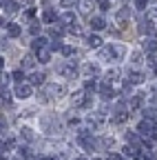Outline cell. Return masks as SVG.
Masks as SVG:
<instances>
[{
    "label": "cell",
    "mask_w": 157,
    "mask_h": 160,
    "mask_svg": "<svg viewBox=\"0 0 157 160\" xmlns=\"http://www.w3.org/2000/svg\"><path fill=\"white\" fill-rule=\"evenodd\" d=\"M100 56L102 58H122L124 56V47L122 45H109V47H104L100 51Z\"/></svg>",
    "instance_id": "1"
},
{
    "label": "cell",
    "mask_w": 157,
    "mask_h": 160,
    "mask_svg": "<svg viewBox=\"0 0 157 160\" xmlns=\"http://www.w3.org/2000/svg\"><path fill=\"white\" fill-rule=\"evenodd\" d=\"M155 125H153V120H142V122H140V127H137V131H140V136H150L153 138V133H155Z\"/></svg>",
    "instance_id": "2"
},
{
    "label": "cell",
    "mask_w": 157,
    "mask_h": 160,
    "mask_svg": "<svg viewBox=\"0 0 157 160\" xmlns=\"http://www.w3.org/2000/svg\"><path fill=\"white\" fill-rule=\"evenodd\" d=\"M91 96H86V93H82V91H77V93H73V105L75 107H89L91 105Z\"/></svg>",
    "instance_id": "3"
},
{
    "label": "cell",
    "mask_w": 157,
    "mask_h": 160,
    "mask_svg": "<svg viewBox=\"0 0 157 160\" xmlns=\"http://www.w3.org/2000/svg\"><path fill=\"white\" fill-rule=\"evenodd\" d=\"M16 96H18V98H22V100L29 98V96H31V85H27V82L18 85V87H16Z\"/></svg>",
    "instance_id": "4"
},
{
    "label": "cell",
    "mask_w": 157,
    "mask_h": 160,
    "mask_svg": "<svg viewBox=\"0 0 157 160\" xmlns=\"http://www.w3.org/2000/svg\"><path fill=\"white\" fill-rule=\"evenodd\" d=\"M44 93L51 96V98H60V93H64V89L60 85H47V91Z\"/></svg>",
    "instance_id": "5"
},
{
    "label": "cell",
    "mask_w": 157,
    "mask_h": 160,
    "mask_svg": "<svg viewBox=\"0 0 157 160\" xmlns=\"http://www.w3.org/2000/svg\"><path fill=\"white\" fill-rule=\"evenodd\" d=\"M7 33H9V38H18V36L22 33V29H20V25L9 22V25H7Z\"/></svg>",
    "instance_id": "6"
},
{
    "label": "cell",
    "mask_w": 157,
    "mask_h": 160,
    "mask_svg": "<svg viewBox=\"0 0 157 160\" xmlns=\"http://www.w3.org/2000/svg\"><path fill=\"white\" fill-rule=\"evenodd\" d=\"M128 82H131V85H140V82H144V73H140V71H131V73H128Z\"/></svg>",
    "instance_id": "7"
},
{
    "label": "cell",
    "mask_w": 157,
    "mask_h": 160,
    "mask_svg": "<svg viewBox=\"0 0 157 160\" xmlns=\"http://www.w3.org/2000/svg\"><path fill=\"white\" fill-rule=\"evenodd\" d=\"M89 22H91V27H93V29H97V31L106 27V22H104V18H100V16H95V18H91Z\"/></svg>",
    "instance_id": "8"
},
{
    "label": "cell",
    "mask_w": 157,
    "mask_h": 160,
    "mask_svg": "<svg viewBox=\"0 0 157 160\" xmlns=\"http://www.w3.org/2000/svg\"><path fill=\"white\" fill-rule=\"evenodd\" d=\"M38 60H40V62H49V60H51V49L49 47L40 49V51H38Z\"/></svg>",
    "instance_id": "9"
},
{
    "label": "cell",
    "mask_w": 157,
    "mask_h": 160,
    "mask_svg": "<svg viewBox=\"0 0 157 160\" xmlns=\"http://www.w3.org/2000/svg\"><path fill=\"white\" fill-rule=\"evenodd\" d=\"M142 102H144V93L133 96V98H131V109H140V107H142Z\"/></svg>",
    "instance_id": "10"
},
{
    "label": "cell",
    "mask_w": 157,
    "mask_h": 160,
    "mask_svg": "<svg viewBox=\"0 0 157 160\" xmlns=\"http://www.w3.org/2000/svg\"><path fill=\"white\" fill-rule=\"evenodd\" d=\"M128 116H131V113H126V111H117V113L113 116V122L122 125V122H126V120H128Z\"/></svg>",
    "instance_id": "11"
},
{
    "label": "cell",
    "mask_w": 157,
    "mask_h": 160,
    "mask_svg": "<svg viewBox=\"0 0 157 160\" xmlns=\"http://www.w3.org/2000/svg\"><path fill=\"white\" fill-rule=\"evenodd\" d=\"M20 136H22L25 140H29V142H31V140H35V133H33L29 127H22V129H20Z\"/></svg>",
    "instance_id": "12"
},
{
    "label": "cell",
    "mask_w": 157,
    "mask_h": 160,
    "mask_svg": "<svg viewBox=\"0 0 157 160\" xmlns=\"http://www.w3.org/2000/svg\"><path fill=\"white\" fill-rule=\"evenodd\" d=\"M60 73H62V76H67V78H75L77 69H75V67H60Z\"/></svg>",
    "instance_id": "13"
},
{
    "label": "cell",
    "mask_w": 157,
    "mask_h": 160,
    "mask_svg": "<svg viewBox=\"0 0 157 160\" xmlns=\"http://www.w3.org/2000/svg\"><path fill=\"white\" fill-rule=\"evenodd\" d=\"M144 49H146V51H150V53H155V51H157V40L148 38L146 42H144Z\"/></svg>",
    "instance_id": "14"
},
{
    "label": "cell",
    "mask_w": 157,
    "mask_h": 160,
    "mask_svg": "<svg viewBox=\"0 0 157 160\" xmlns=\"http://www.w3.org/2000/svg\"><path fill=\"white\" fill-rule=\"evenodd\" d=\"M44 78H47L44 73H38V71H35V73L31 76V85H44Z\"/></svg>",
    "instance_id": "15"
},
{
    "label": "cell",
    "mask_w": 157,
    "mask_h": 160,
    "mask_svg": "<svg viewBox=\"0 0 157 160\" xmlns=\"http://www.w3.org/2000/svg\"><path fill=\"white\" fill-rule=\"evenodd\" d=\"M5 11L7 13H16L18 11V2H16V0H7V2H5Z\"/></svg>",
    "instance_id": "16"
},
{
    "label": "cell",
    "mask_w": 157,
    "mask_h": 160,
    "mask_svg": "<svg viewBox=\"0 0 157 160\" xmlns=\"http://www.w3.org/2000/svg\"><path fill=\"white\" fill-rule=\"evenodd\" d=\"M84 73L86 76H97V73H100V69H97V65H84Z\"/></svg>",
    "instance_id": "17"
},
{
    "label": "cell",
    "mask_w": 157,
    "mask_h": 160,
    "mask_svg": "<svg viewBox=\"0 0 157 160\" xmlns=\"http://www.w3.org/2000/svg\"><path fill=\"white\" fill-rule=\"evenodd\" d=\"M47 47V38H35L33 40V49L35 51H40V49H44Z\"/></svg>",
    "instance_id": "18"
},
{
    "label": "cell",
    "mask_w": 157,
    "mask_h": 160,
    "mask_svg": "<svg viewBox=\"0 0 157 160\" xmlns=\"http://www.w3.org/2000/svg\"><path fill=\"white\" fill-rule=\"evenodd\" d=\"M100 93H102L104 98H113V89L109 87V82H104V85L100 87Z\"/></svg>",
    "instance_id": "19"
},
{
    "label": "cell",
    "mask_w": 157,
    "mask_h": 160,
    "mask_svg": "<svg viewBox=\"0 0 157 160\" xmlns=\"http://www.w3.org/2000/svg\"><path fill=\"white\" fill-rule=\"evenodd\" d=\"M124 156L135 158V156H137V147H135V145H126V147H124Z\"/></svg>",
    "instance_id": "20"
},
{
    "label": "cell",
    "mask_w": 157,
    "mask_h": 160,
    "mask_svg": "<svg viewBox=\"0 0 157 160\" xmlns=\"http://www.w3.org/2000/svg\"><path fill=\"white\" fill-rule=\"evenodd\" d=\"M73 20H75V16H73L71 11H67V13H62V16H60V22H64V25H71Z\"/></svg>",
    "instance_id": "21"
},
{
    "label": "cell",
    "mask_w": 157,
    "mask_h": 160,
    "mask_svg": "<svg viewBox=\"0 0 157 160\" xmlns=\"http://www.w3.org/2000/svg\"><path fill=\"white\" fill-rule=\"evenodd\" d=\"M86 42H89V47H100V45H102V40H100V36H89Z\"/></svg>",
    "instance_id": "22"
},
{
    "label": "cell",
    "mask_w": 157,
    "mask_h": 160,
    "mask_svg": "<svg viewBox=\"0 0 157 160\" xmlns=\"http://www.w3.org/2000/svg\"><path fill=\"white\" fill-rule=\"evenodd\" d=\"M33 65H35V60H33V56H25V58H22V67L31 69Z\"/></svg>",
    "instance_id": "23"
},
{
    "label": "cell",
    "mask_w": 157,
    "mask_h": 160,
    "mask_svg": "<svg viewBox=\"0 0 157 160\" xmlns=\"http://www.w3.org/2000/svg\"><path fill=\"white\" fill-rule=\"evenodd\" d=\"M13 145H16V142H13V140H11V138H7V140H2V153H5V151H11V149H13Z\"/></svg>",
    "instance_id": "24"
},
{
    "label": "cell",
    "mask_w": 157,
    "mask_h": 160,
    "mask_svg": "<svg viewBox=\"0 0 157 160\" xmlns=\"http://www.w3.org/2000/svg\"><path fill=\"white\" fill-rule=\"evenodd\" d=\"M144 116H146L148 120H153V118H157V109H155V107H148V109H144Z\"/></svg>",
    "instance_id": "25"
},
{
    "label": "cell",
    "mask_w": 157,
    "mask_h": 160,
    "mask_svg": "<svg viewBox=\"0 0 157 160\" xmlns=\"http://www.w3.org/2000/svg\"><path fill=\"white\" fill-rule=\"evenodd\" d=\"M91 7H93V0H84L82 2V13H91Z\"/></svg>",
    "instance_id": "26"
},
{
    "label": "cell",
    "mask_w": 157,
    "mask_h": 160,
    "mask_svg": "<svg viewBox=\"0 0 157 160\" xmlns=\"http://www.w3.org/2000/svg\"><path fill=\"white\" fill-rule=\"evenodd\" d=\"M84 89H86V91H95V89H97L95 80H86V82H84Z\"/></svg>",
    "instance_id": "27"
},
{
    "label": "cell",
    "mask_w": 157,
    "mask_h": 160,
    "mask_svg": "<svg viewBox=\"0 0 157 160\" xmlns=\"http://www.w3.org/2000/svg\"><path fill=\"white\" fill-rule=\"evenodd\" d=\"M126 16H131V9H128V7H124V9L117 11V18H120V20H124Z\"/></svg>",
    "instance_id": "28"
},
{
    "label": "cell",
    "mask_w": 157,
    "mask_h": 160,
    "mask_svg": "<svg viewBox=\"0 0 157 160\" xmlns=\"http://www.w3.org/2000/svg\"><path fill=\"white\" fill-rule=\"evenodd\" d=\"M42 20H44V22H53V20H55V11H47Z\"/></svg>",
    "instance_id": "29"
},
{
    "label": "cell",
    "mask_w": 157,
    "mask_h": 160,
    "mask_svg": "<svg viewBox=\"0 0 157 160\" xmlns=\"http://www.w3.org/2000/svg\"><path fill=\"white\" fill-rule=\"evenodd\" d=\"M13 80H16L18 85H22V80H25V73H22V71H16V73H13Z\"/></svg>",
    "instance_id": "30"
},
{
    "label": "cell",
    "mask_w": 157,
    "mask_h": 160,
    "mask_svg": "<svg viewBox=\"0 0 157 160\" xmlns=\"http://www.w3.org/2000/svg\"><path fill=\"white\" fill-rule=\"evenodd\" d=\"M140 31H142V33H150V22H148V20L140 25Z\"/></svg>",
    "instance_id": "31"
},
{
    "label": "cell",
    "mask_w": 157,
    "mask_h": 160,
    "mask_svg": "<svg viewBox=\"0 0 157 160\" xmlns=\"http://www.w3.org/2000/svg\"><path fill=\"white\" fill-rule=\"evenodd\" d=\"M60 5H62V7H75L77 0H60Z\"/></svg>",
    "instance_id": "32"
},
{
    "label": "cell",
    "mask_w": 157,
    "mask_h": 160,
    "mask_svg": "<svg viewBox=\"0 0 157 160\" xmlns=\"http://www.w3.org/2000/svg\"><path fill=\"white\" fill-rule=\"evenodd\" d=\"M38 31H40V22H31V33L38 36Z\"/></svg>",
    "instance_id": "33"
},
{
    "label": "cell",
    "mask_w": 157,
    "mask_h": 160,
    "mask_svg": "<svg viewBox=\"0 0 157 160\" xmlns=\"http://www.w3.org/2000/svg\"><path fill=\"white\" fill-rule=\"evenodd\" d=\"M146 2H148V0H135L137 9H146Z\"/></svg>",
    "instance_id": "34"
},
{
    "label": "cell",
    "mask_w": 157,
    "mask_h": 160,
    "mask_svg": "<svg viewBox=\"0 0 157 160\" xmlns=\"http://www.w3.org/2000/svg\"><path fill=\"white\" fill-rule=\"evenodd\" d=\"M29 156H31V151H29L27 147H22V149H20V158H29Z\"/></svg>",
    "instance_id": "35"
},
{
    "label": "cell",
    "mask_w": 157,
    "mask_h": 160,
    "mask_svg": "<svg viewBox=\"0 0 157 160\" xmlns=\"http://www.w3.org/2000/svg\"><path fill=\"white\" fill-rule=\"evenodd\" d=\"M60 33H62V29H60V27H53V29H51V36H53V38H58Z\"/></svg>",
    "instance_id": "36"
},
{
    "label": "cell",
    "mask_w": 157,
    "mask_h": 160,
    "mask_svg": "<svg viewBox=\"0 0 157 160\" xmlns=\"http://www.w3.org/2000/svg\"><path fill=\"white\" fill-rule=\"evenodd\" d=\"M133 62L140 65V62H142V53H133Z\"/></svg>",
    "instance_id": "37"
},
{
    "label": "cell",
    "mask_w": 157,
    "mask_h": 160,
    "mask_svg": "<svg viewBox=\"0 0 157 160\" xmlns=\"http://www.w3.org/2000/svg\"><path fill=\"white\" fill-rule=\"evenodd\" d=\"M62 53L64 56H73V47H62Z\"/></svg>",
    "instance_id": "38"
},
{
    "label": "cell",
    "mask_w": 157,
    "mask_h": 160,
    "mask_svg": "<svg viewBox=\"0 0 157 160\" xmlns=\"http://www.w3.org/2000/svg\"><path fill=\"white\" fill-rule=\"evenodd\" d=\"M100 9H102V11L109 9V0H100Z\"/></svg>",
    "instance_id": "39"
},
{
    "label": "cell",
    "mask_w": 157,
    "mask_h": 160,
    "mask_svg": "<svg viewBox=\"0 0 157 160\" xmlns=\"http://www.w3.org/2000/svg\"><path fill=\"white\" fill-rule=\"evenodd\" d=\"M142 160H155V156H153V153H150V151H146V153H144V158H142Z\"/></svg>",
    "instance_id": "40"
},
{
    "label": "cell",
    "mask_w": 157,
    "mask_h": 160,
    "mask_svg": "<svg viewBox=\"0 0 157 160\" xmlns=\"http://www.w3.org/2000/svg\"><path fill=\"white\" fill-rule=\"evenodd\" d=\"M109 160H122V156H120V153H111Z\"/></svg>",
    "instance_id": "41"
},
{
    "label": "cell",
    "mask_w": 157,
    "mask_h": 160,
    "mask_svg": "<svg viewBox=\"0 0 157 160\" xmlns=\"http://www.w3.org/2000/svg\"><path fill=\"white\" fill-rule=\"evenodd\" d=\"M150 18H157V9H150V13H148Z\"/></svg>",
    "instance_id": "42"
},
{
    "label": "cell",
    "mask_w": 157,
    "mask_h": 160,
    "mask_svg": "<svg viewBox=\"0 0 157 160\" xmlns=\"http://www.w3.org/2000/svg\"><path fill=\"white\" fill-rule=\"evenodd\" d=\"M75 160H86V158H82V156H80V158H75Z\"/></svg>",
    "instance_id": "43"
},
{
    "label": "cell",
    "mask_w": 157,
    "mask_h": 160,
    "mask_svg": "<svg viewBox=\"0 0 157 160\" xmlns=\"http://www.w3.org/2000/svg\"><path fill=\"white\" fill-rule=\"evenodd\" d=\"M38 160H49V158H38Z\"/></svg>",
    "instance_id": "44"
},
{
    "label": "cell",
    "mask_w": 157,
    "mask_h": 160,
    "mask_svg": "<svg viewBox=\"0 0 157 160\" xmlns=\"http://www.w3.org/2000/svg\"><path fill=\"white\" fill-rule=\"evenodd\" d=\"M22 2H31V0H22Z\"/></svg>",
    "instance_id": "45"
},
{
    "label": "cell",
    "mask_w": 157,
    "mask_h": 160,
    "mask_svg": "<svg viewBox=\"0 0 157 160\" xmlns=\"http://www.w3.org/2000/svg\"><path fill=\"white\" fill-rule=\"evenodd\" d=\"M155 73H157V65H155Z\"/></svg>",
    "instance_id": "46"
},
{
    "label": "cell",
    "mask_w": 157,
    "mask_h": 160,
    "mask_svg": "<svg viewBox=\"0 0 157 160\" xmlns=\"http://www.w3.org/2000/svg\"><path fill=\"white\" fill-rule=\"evenodd\" d=\"M93 160H100V158H93Z\"/></svg>",
    "instance_id": "47"
}]
</instances>
